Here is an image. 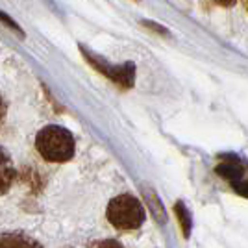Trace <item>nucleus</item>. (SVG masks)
<instances>
[{"label":"nucleus","instance_id":"1","mask_svg":"<svg viewBox=\"0 0 248 248\" xmlns=\"http://www.w3.org/2000/svg\"><path fill=\"white\" fill-rule=\"evenodd\" d=\"M35 148L48 163H67L74 157L76 141L74 135L63 126H45L35 137Z\"/></svg>","mask_w":248,"mask_h":248},{"label":"nucleus","instance_id":"2","mask_svg":"<svg viewBox=\"0 0 248 248\" xmlns=\"http://www.w3.org/2000/svg\"><path fill=\"white\" fill-rule=\"evenodd\" d=\"M106 217L117 230H137L145 222V207L139 198L132 195H119L108 204Z\"/></svg>","mask_w":248,"mask_h":248},{"label":"nucleus","instance_id":"3","mask_svg":"<svg viewBox=\"0 0 248 248\" xmlns=\"http://www.w3.org/2000/svg\"><path fill=\"white\" fill-rule=\"evenodd\" d=\"M80 50H82L83 58L91 63L96 71H100L104 76H108L109 80H113L117 85H121V87H124V89H128V87H132V85H134V78H135L134 63H124V65H109L106 60H102V58L94 56L93 52L87 50L85 46H80Z\"/></svg>","mask_w":248,"mask_h":248},{"label":"nucleus","instance_id":"4","mask_svg":"<svg viewBox=\"0 0 248 248\" xmlns=\"http://www.w3.org/2000/svg\"><path fill=\"white\" fill-rule=\"evenodd\" d=\"M217 172L232 184L241 197L248 198V167L241 159L230 155L222 163H218Z\"/></svg>","mask_w":248,"mask_h":248},{"label":"nucleus","instance_id":"5","mask_svg":"<svg viewBox=\"0 0 248 248\" xmlns=\"http://www.w3.org/2000/svg\"><path fill=\"white\" fill-rule=\"evenodd\" d=\"M15 176L17 170L10 152L0 146V195H6L10 191L11 186L15 184Z\"/></svg>","mask_w":248,"mask_h":248},{"label":"nucleus","instance_id":"6","mask_svg":"<svg viewBox=\"0 0 248 248\" xmlns=\"http://www.w3.org/2000/svg\"><path fill=\"white\" fill-rule=\"evenodd\" d=\"M0 248H45L37 239L22 232H6L0 233Z\"/></svg>","mask_w":248,"mask_h":248},{"label":"nucleus","instance_id":"7","mask_svg":"<svg viewBox=\"0 0 248 248\" xmlns=\"http://www.w3.org/2000/svg\"><path fill=\"white\" fill-rule=\"evenodd\" d=\"M174 211L176 215H178V220H180V226H182L184 235L189 237V233H191V215H189L187 207L184 206V202H178L174 206Z\"/></svg>","mask_w":248,"mask_h":248},{"label":"nucleus","instance_id":"8","mask_svg":"<svg viewBox=\"0 0 248 248\" xmlns=\"http://www.w3.org/2000/svg\"><path fill=\"white\" fill-rule=\"evenodd\" d=\"M87 248H124L119 241L115 239H102V241H93Z\"/></svg>","mask_w":248,"mask_h":248},{"label":"nucleus","instance_id":"9","mask_svg":"<svg viewBox=\"0 0 248 248\" xmlns=\"http://www.w3.org/2000/svg\"><path fill=\"white\" fill-rule=\"evenodd\" d=\"M0 21L4 22V24H8V26H10V28H11V30H13V31H17V33H19L21 37H24V31L21 30V26H19L17 22L13 21V19H11V17H10V15H8V13H4V11H0Z\"/></svg>","mask_w":248,"mask_h":248},{"label":"nucleus","instance_id":"10","mask_svg":"<svg viewBox=\"0 0 248 248\" xmlns=\"http://www.w3.org/2000/svg\"><path fill=\"white\" fill-rule=\"evenodd\" d=\"M6 117H8V104H6L4 96L0 93V130H2L4 124H6Z\"/></svg>","mask_w":248,"mask_h":248},{"label":"nucleus","instance_id":"11","mask_svg":"<svg viewBox=\"0 0 248 248\" xmlns=\"http://www.w3.org/2000/svg\"><path fill=\"white\" fill-rule=\"evenodd\" d=\"M217 6H220V8H232L233 4H235V0H213Z\"/></svg>","mask_w":248,"mask_h":248},{"label":"nucleus","instance_id":"12","mask_svg":"<svg viewBox=\"0 0 248 248\" xmlns=\"http://www.w3.org/2000/svg\"><path fill=\"white\" fill-rule=\"evenodd\" d=\"M241 2H243V6H245V10L248 11V0H241Z\"/></svg>","mask_w":248,"mask_h":248}]
</instances>
